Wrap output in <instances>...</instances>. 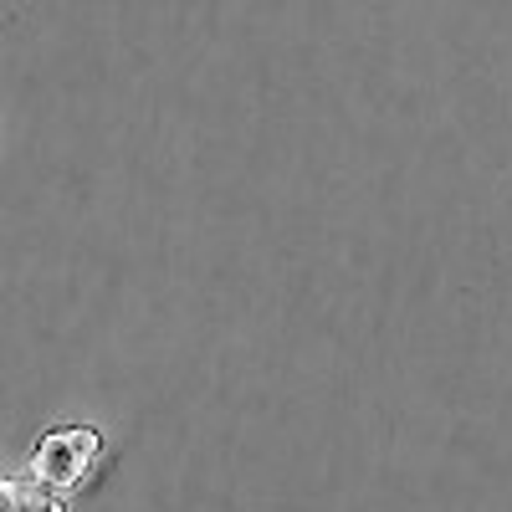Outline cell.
I'll use <instances>...</instances> for the list:
<instances>
[{"mask_svg": "<svg viewBox=\"0 0 512 512\" xmlns=\"http://www.w3.org/2000/svg\"><path fill=\"white\" fill-rule=\"evenodd\" d=\"M98 451H103V436L93 431V425L47 431V436L36 441V451H31V477H36L41 487H52V492H72V487L88 482Z\"/></svg>", "mask_w": 512, "mask_h": 512, "instance_id": "1", "label": "cell"}, {"mask_svg": "<svg viewBox=\"0 0 512 512\" xmlns=\"http://www.w3.org/2000/svg\"><path fill=\"white\" fill-rule=\"evenodd\" d=\"M0 512H62V497L36 477H0Z\"/></svg>", "mask_w": 512, "mask_h": 512, "instance_id": "2", "label": "cell"}]
</instances>
